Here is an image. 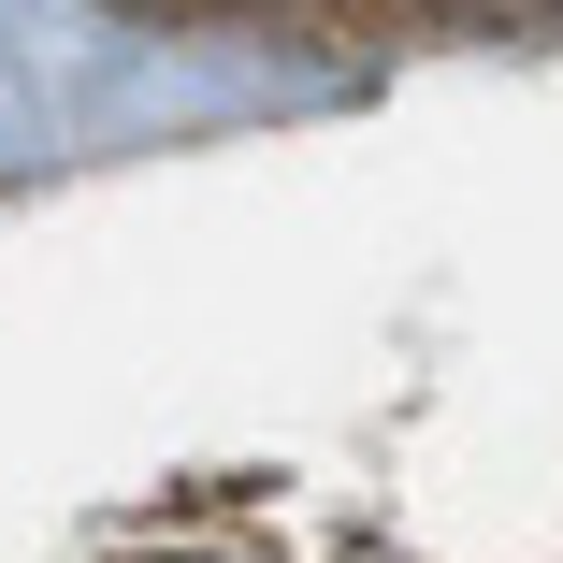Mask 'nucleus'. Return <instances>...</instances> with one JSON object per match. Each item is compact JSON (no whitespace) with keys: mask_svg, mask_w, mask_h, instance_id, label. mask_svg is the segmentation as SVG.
<instances>
[{"mask_svg":"<svg viewBox=\"0 0 563 563\" xmlns=\"http://www.w3.org/2000/svg\"><path fill=\"white\" fill-rule=\"evenodd\" d=\"M159 44H246V58H477L563 44V0H87Z\"/></svg>","mask_w":563,"mask_h":563,"instance_id":"f257e3e1","label":"nucleus"}]
</instances>
